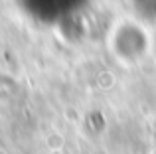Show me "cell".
I'll use <instances>...</instances> for the list:
<instances>
[{"instance_id":"7a4b0ae2","label":"cell","mask_w":156,"mask_h":154,"mask_svg":"<svg viewBox=\"0 0 156 154\" xmlns=\"http://www.w3.org/2000/svg\"><path fill=\"white\" fill-rule=\"evenodd\" d=\"M130 4L142 20L156 24V0H130Z\"/></svg>"},{"instance_id":"6da1fadb","label":"cell","mask_w":156,"mask_h":154,"mask_svg":"<svg viewBox=\"0 0 156 154\" xmlns=\"http://www.w3.org/2000/svg\"><path fill=\"white\" fill-rule=\"evenodd\" d=\"M22 8L34 20L44 24H59L75 16L89 0H20Z\"/></svg>"}]
</instances>
